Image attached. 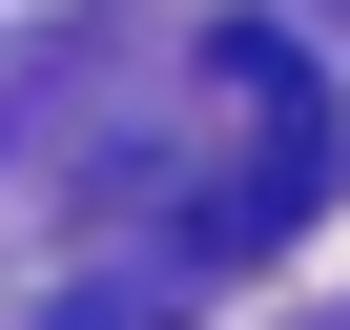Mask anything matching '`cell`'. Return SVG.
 <instances>
[{"mask_svg": "<svg viewBox=\"0 0 350 330\" xmlns=\"http://www.w3.org/2000/svg\"><path fill=\"white\" fill-rule=\"evenodd\" d=\"M206 103L247 124V165L206 186V248H288V227L329 207V83H309V42H288V21H227V42H206Z\"/></svg>", "mask_w": 350, "mask_h": 330, "instance_id": "obj_1", "label": "cell"}]
</instances>
